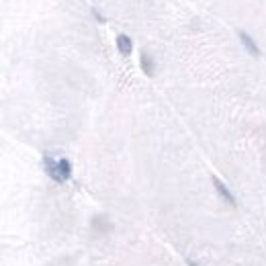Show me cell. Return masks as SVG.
<instances>
[{
	"instance_id": "1",
	"label": "cell",
	"mask_w": 266,
	"mask_h": 266,
	"mask_svg": "<svg viewBox=\"0 0 266 266\" xmlns=\"http://www.w3.org/2000/svg\"><path fill=\"white\" fill-rule=\"evenodd\" d=\"M43 168L45 172L49 174L51 180H55V183H66L64 176H62V168H60V160H53L49 153H45L43 156Z\"/></svg>"
},
{
	"instance_id": "2",
	"label": "cell",
	"mask_w": 266,
	"mask_h": 266,
	"mask_svg": "<svg viewBox=\"0 0 266 266\" xmlns=\"http://www.w3.org/2000/svg\"><path fill=\"white\" fill-rule=\"evenodd\" d=\"M213 187H215V190L219 192V197H221L223 201H226L228 205H231V207H235V197L229 192V189H228L226 185H223L217 176H213Z\"/></svg>"
},
{
	"instance_id": "3",
	"label": "cell",
	"mask_w": 266,
	"mask_h": 266,
	"mask_svg": "<svg viewBox=\"0 0 266 266\" xmlns=\"http://www.w3.org/2000/svg\"><path fill=\"white\" fill-rule=\"evenodd\" d=\"M237 35H240V41L244 43V47L248 49V53H250V55H254V58H258V55H260V47L256 45V41L252 39V37H250L246 31H240Z\"/></svg>"
},
{
	"instance_id": "4",
	"label": "cell",
	"mask_w": 266,
	"mask_h": 266,
	"mask_svg": "<svg viewBox=\"0 0 266 266\" xmlns=\"http://www.w3.org/2000/svg\"><path fill=\"white\" fill-rule=\"evenodd\" d=\"M117 49H119L121 55H131V51H133V41H131V37H129V35H119V37H117Z\"/></svg>"
},
{
	"instance_id": "5",
	"label": "cell",
	"mask_w": 266,
	"mask_h": 266,
	"mask_svg": "<svg viewBox=\"0 0 266 266\" xmlns=\"http://www.w3.org/2000/svg\"><path fill=\"white\" fill-rule=\"evenodd\" d=\"M139 66H142V72L146 76H153V72H156V66H153V60H152V55L142 51V58H139Z\"/></svg>"
},
{
	"instance_id": "6",
	"label": "cell",
	"mask_w": 266,
	"mask_h": 266,
	"mask_svg": "<svg viewBox=\"0 0 266 266\" xmlns=\"http://www.w3.org/2000/svg\"><path fill=\"white\" fill-rule=\"evenodd\" d=\"M60 168H62V176H64V180H68L70 176H72V164H70V160L60 158Z\"/></svg>"
},
{
	"instance_id": "7",
	"label": "cell",
	"mask_w": 266,
	"mask_h": 266,
	"mask_svg": "<svg viewBox=\"0 0 266 266\" xmlns=\"http://www.w3.org/2000/svg\"><path fill=\"white\" fill-rule=\"evenodd\" d=\"M92 15L96 17V21H99V23H105V17H103V15H101V12H99V10H96L94 6H92Z\"/></svg>"
},
{
	"instance_id": "8",
	"label": "cell",
	"mask_w": 266,
	"mask_h": 266,
	"mask_svg": "<svg viewBox=\"0 0 266 266\" xmlns=\"http://www.w3.org/2000/svg\"><path fill=\"white\" fill-rule=\"evenodd\" d=\"M187 264H189V266H199V264L194 262V260H187Z\"/></svg>"
}]
</instances>
